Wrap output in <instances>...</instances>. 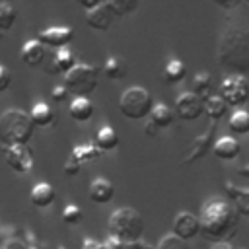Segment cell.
I'll list each match as a JSON object with an SVG mask.
<instances>
[{"mask_svg": "<svg viewBox=\"0 0 249 249\" xmlns=\"http://www.w3.org/2000/svg\"><path fill=\"white\" fill-rule=\"evenodd\" d=\"M198 222H200V235L212 243H218V241H230L235 235L239 218L230 202L222 198H212L202 206Z\"/></svg>", "mask_w": 249, "mask_h": 249, "instance_id": "6da1fadb", "label": "cell"}, {"mask_svg": "<svg viewBox=\"0 0 249 249\" xmlns=\"http://www.w3.org/2000/svg\"><path fill=\"white\" fill-rule=\"evenodd\" d=\"M218 60L231 70L249 68V29L230 27L220 39Z\"/></svg>", "mask_w": 249, "mask_h": 249, "instance_id": "7a4b0ae2", "label": "cell"}, {"mask_svg": "<svg viewBox=\"0 0 249 249\" xmlns=\"http://www.w3.org/2000/svg\"><path fill=\"white\" fill-rule=\"evenodd\" d=\"M35 132L29 113L21 109H8L0 115V144L2 146H27Z\"/></svg>", "mask_w": 249, "mask_h": 249, "instance_id": "3957f363", "label": "cell"}, {"mask_svg": "<svg viewBox=\"0 0 249 249\" xmlns=\"http://www.w3.org/2000/svg\"><path fill=\"white\" fill-rule=\"evenodd\" d=\"M107 231L111 239H117L121 243H136L144 233V220L138 210L123 206L111 214L107 222Z\"/></svg>", "mask_w": 249, "mask_h": 249, "instance_id": "277c9868", "label": "cell"}, {"mask_svg": "<svg viewBox=\"0 0 249 249\" xmlns=\"http://www.w3.org/2000/svg\"><path fill=\"white\" fill-rule=\"evenodd\" d=\"M138 2H123V0H101L91 12H86V23L95 31H107L115 19L134 12Z\"/></svg>", "mask_w": 249, "mask_h": 249, "instance_id": "5b68a950", "label": "cell"}, {"mask_svg": "<svg viewBox=\"0 0 249 249\" xmlns=\"http://www.w3.org/2000/svg\"><path fill=\"white\" fill-rule=\"evenodd\" d=\"M154 103H156L154 95L146 88L132 86L123 91V95L119 99V111L130 121H142L150 115Z\"/></svg>", "mask_w": 249, "mask_h": 249, "instance_id": "8992f818", "label": "cell"}, {"mask_svg": "<svg viewBox=\"0 0 249 249\" xmlns=\"http://www.w3.org/2000/svg\"><path fill=\"white\" fill-rule=\"evenodd\" d=\"M99 72L101 70L93 64L76 62V66L64 74V88L78 91L80 97H84V93H89L95 89L97 80H99Z\"/></svg>", "mask_w": 249, "mask_h": 249, "instance_id": "52a82bcc", "label": "cell"}, {"mask_svg": "<svg viewBox=\"0 0 249 249\" xmlns=\"http://www.w3.org/2000/svg\"><path fill=\"white\" fill-rule=\"evenodd\" d=\"M220 97L228 107L241 109L249 101V82L241 74H230L220 84Z\"/></svg>", "mask_w": 249, "mask_h": 249, "instance_id": "ba28073f", "label": "cell"}, {"mask_svg": "<svg viewBox=\"0 0 249 249\" xmlns=\"http://www.w3.org/2000/svg\"><path fill=\"white\" fill-rule=\"evenodd\" d=\"M216 128H218V124L212 123L210 128H206L202 134H198V136L189 144V148L185 150V158H183V163H185V165H191V163L202 160V158L212 150L214 140H216V138H214V136H216Z\"/></svg>", "mask_w": 249, "mask_h": 249, "instance_id": "9c48e42d", "label": "cell"}, {"mask_svg": "<svg viewBox=\"0 0 249 249\" xmlns=\"http://www.w3.org/2000/svg\"><path fill=\"white\" fill-rule=\"evenodd\" d=\"M2 154L6 163L21 175H27L33 171L35 161H33V154L27 146H2Z\"/></svg>", "mask_w": 249, "mask_h": 249, "instance_id": "30bf717a", "label": "cell"}, {"mask_svg": "<svg viewBox=\"0 0 249 249\" xmlns=\"http://www.w3.org/2000/svg\"><path fill=\"white\" fill-rule=\"evenodd\" d=\"M171 233L177 235L183 241H189V239L200 235L198 216H195L193 212H187V210L177 212L175 218H173V224H171Z\"/></svg>", "mask_w": 249, "mask_h": 249, "instance_id": "8fae6325", "label": "cell"}, {"mask_svg": "<svg viewBox=\"0 0 249 249\" xmlns=\"http://www.w3.org/2000/svg\"><path fill=\"white\" fill-rule=\"evenodd\" d=\"M175 113L183 121H195L204 113V101L193 91H183L175 99Z\"/></svg>", "mask_w": 249, "mask_h": 249, "instance_id": "7c38bea8", "label": "cell"}, {"mask_svg": "<svg viewBox=\"0 0 249 249\" xmlns=\"http://www.w3.org/2000/svg\"><path fill=\"white\" fill-rule=\"evenodd\" d=\"M74 39V29L72 27H66V25H53V27H47L41 35H39V41L45 45V47H53V49H64L66 45H70V41Z\"/></svg>", "mask_w": 249, "mask_h": 249, "instance_id": "4fadbf2b", "label": "cell"}, {"mask_svg": "<svg viewBox=\"0 0 249 249\" xmlns=\"http://www.w3.org/2000/svg\"><path fill=\"white\" fill-rule=\"evenodd\" d=\"M212 154H214L218 160L231 161V160H235V158L241 154V144H239V140H237L235 136L224 134V136H220V138L214 140Z\"/></svg>", "mask_w": 249, "mask_h": 249, "instance_id": "5bb4252c", "label": "cell"}, {"mask_svg": "<svg viewBox=\"0 0 249 249\" xmlns=\"http://www.w3.org/2000/svg\"><path fill=\"white\" fill-rule=\"evenodd\" d=\"M88 196L91 202L95 204H107L113 196H115V187L109 179L105 177H95L91 183H89V191H88Z\"/></svg>", "mask_w": 249, "mask_h": 249, "instance_id": "9a60e30c", "label": "cell"}, {"mask_svg": "<svg viewBox=\"0 0 249 249\" xmlns=\"http://www.w3.org/2000/svg\"><path fill=\"white\" fill-rule=\"evenodd\" d=\"M47 56V47L39 39H29L21 45V60L27 66H41Z\"/></svg>", "mask_w": 249, "mask_h": 249, "instance_id": "2e32d148", "label": "cell"}, {"mask_svg": "<svg viewBox=\"0 0 249 249\" xmlns=\"http://www.w3.org/2000/svg\"><path fill=\"white\" fill-rule=\"evenodd\" d=\"M224 187H226V193H228L230 200L235 206V212L249 218V187H239L231 181H226Z\"/></svg>", "mask_w": 249, "mask_h": 249, "instance_id": "e0dca14e", "label": "cell"}, {"mask_svg": "<svg viewBox=\"0 0 249 249\" xmlns=\"http://www.w3.org/2000/svg\"><path fill=\"white\" fill-rule=\"evenodd\" d=\"M54 196H56V191H54V187H53L51 183H47V181L35 183L33 189H31V193H29V198H31L33 206H37V208H47V206H51V204L54 202Z\"/></svg>", "mask_w": 249, "mask_h": 249, "instance_id": "ac0fdd59", "label": "cell"}, {"mask_svg": "<svg viewBox=\"0 0 249 249\" xmlns=\"http://www.w3.org/2000/svg\"><path fill=\"white\" fill-rule=\"evenodd\" d=\"M93 111H95V107H93L91 99H88L86 95H84V97H80V95L74 97V99L70 101V109H68L70 117H72L74 121H78V123L89 121V119L93 117Z\"/></svg>", "mask_w": 249, "mask_h": 249, "instance_id": "d6986e66", "label": "cell"}, {"mask_svg": "<svg viewBox=\"0 0 249 249\" xmlns=\"http://www.w3.org/2000/svg\"><path fill=\"white\" fill-rule=\"evenodd\" d=\"M29 117H31L33 124H35V126H41V128L51 126V124L56 121V113H54V109H53L49 103H43V101H39V103H35V105L31 107Z\"/></svg>", "mask_w": 249, "mask_h": 249, "instance_id": "ffe728a7", "label": "cell"}, {"mask_svg": "<svg viewBox=\"0 0 249 249\" xmlns=\"http://www.w3.org/2000/svg\"><path fill=\"white\" fill-rule=\"evenodd\" d=\"M148 119H150V124H152L156 130L167 128V126L173 123V111H171L165 103H154V107H152Z\"/></svg>", "mask_w": 249, "mask_h": 249, "instance_id": "44dd1931", "label": "cell"}, {"mask_svg": "<svg viewBox=\"0 0 249 249\" xmlns=\"http://www.w3.org/2000/svg\"><path fill=\"white\" fill-rule=\"evenodd\" d=\"M93 144L97 146V150H99L101 154H103V152H111V150H115V148L119 146V134L115 132L113 126L105 124V126H101V128L97 130Z\"/></svg>", "mask_w": 249, "mask_h": 249, "instance_id": "7402d4cb", "label": "cell"}, {"mask_svg": "<svg viewBox=\"0 0 249 249\" xmlns=\"http://www.w3.org/2000/svg\"><path fill=\"white\" fill-rule=\"evenodd\" d=\"M76 66V54L68 49V47H64V49H58L56 53H54V56H53V70L54 72H60L62 76L70 70V68H74Z\"/></svg>", "mask_w": 249, "mask_h": 249, "instance_id": "603a6c76", "label": "cell"}, {"mask_svg": "<svg viewBox=\"0 0 249 249\" xmlns=\"http://www.w3.org/2000/svg\"><path fill=\"white\" fill-rule=\"evenodd\" d=\"M99 156H101V152L97 150L95 144H78V146H74L72 152H70V158H74L80 165L91 163V161H95Z\"/></svg>", "mask_w": 249, "mask_h": 249, "instance_id": "cb8c5ba5", "label": "cell"}, {"mask_svg": "<svg viewBox=\"0 0 249 249\" xmlns=\"http://www.w3.org/2000/svg\"><path fill=\"white\" fill-rule=\"evenodd\" d=\"M185 76H187V68H185L183 60H179V58H171L163 66V80L167 84H179L185 80Z\"/></svg>", "mask_w": 249, "mask_h": 249, "instance_id": "d4e9b609", "label": "cell"}, {"mask_svg": "<svg viewBox=\"0 0 249 249\" xmlns=\"http://www.w3.org/2000/svg\"><path fill=\"white\" fill-rule=\"evenodd\" d=\"M226 111H228V105L220 95H210L204 99V113L212 123H218L226 115Z\"/></svg>", "mask_w": 249, "mask_h": 249, "instance_id": "484cf974", "label": "cell"}, {"mask_svg": "<svg viewBox=\"0 0 249 249\" xmlns=\"http://www.w3.org/2000/svg\"><path fill=\"white\" fill-rule=\"evenodd\" d=\"M103 74L109 80H123L126 76V62L121 56H109L103 66Z\"/></svg>", "mask_w": 249, "mask_h": 249, "instance_id": "4316f807", "label": "cell"}, {"mask_svg": "<svg viewBox=\"0 0 249 249\" xmlns=\"http://www.w3.org/2000/svg\"><path fill=\"white\" fill-rule=\"evenodd\" d=\"M228 126H230L231 134H237V136L249 134V111H245V109L233 111V115L228 121Z\"/></svg>", "mask_w": 249, "mask_h": 249, "instance_id": "83f0119b", "label": "cell"}, {"mask_svg": "<svg viewBox=\"0 0 249 249\" xmlns=\"http://www.w3.org/2000/svg\"><path fill=\"white\" fill-rule=\"evenodd\" d=\"M210 89H212V76L208 72L195 74V78H193V93L204 101L206 97H210Z\"/></svg>", "mask_w": 249, "mask_h": 249, "instance_id": "f1b7e54d", "label": "cell"}, {"mask_svg": "<svg viewBox=\"0 0 249 249\" xmlns=\"http://www.w3.org/2000/svg\"><path fill=\"white\" fill-rule=\"evenodd\" d=\"M18 19V12L12 4L0 2V31H10Z\"/></svg>", "mask_w": 249, "mask_h": 249, "instance_id": "f546056e", "label": "cell"}, {"mask_svg": "<svg viewBox=\"0 0 249 249\" xmlns=\"http://www.w3.org/2000/svg\"><path fill=\"white\" fill-rule=\"evenodd\" d=\"M154 249H189V243L183 241V239H179V237L173 235V233H167V235H163V237L158 241V245H156Z\"/></svg>", "mask_w": 249, "mask_h": 249, "instance_id": "4dcf8cb0", "label": "cell"}, {"mask_svg": "<svg viewBox=\"0 0 249 249\" xmlns=\"http://www.w3.org/2000/svg\"><path fill=\"white\" fill-rule=\"evenodd\" d=\"M82 216H84V212H82V208L78 206V204H66L64 206V210H62V222L64 224H78L80 220H82Z\"/></svg>", "mask_w": 249, "mask_h": 249, "instance_id": "1f68e13d", "label": "cell"}, {"mask_svg": "<svg viewBox=\"0 0 249 249\" xmlns=\"http://www.w3.org/2000/svg\"><path fill=\"white\" fill-rule=\"evenodd\" d=\"M10 84H12V74H10V70L0 64V93L6 91V89L10 88Z\"/></svg>", "mask_w": 249, "mask_h": 249, "instance_id": "d6a6232c", "label": "cell"}, {"mask_svg": "<svg viewBox=\"0 0 249 249\" xmlns=\"http://www.w3.org/2000/svg\"><path fill=\"white\" fill-rule=\"evenodd\" d=\"M62 169H64V173H66V175H78V171L82 169V165H80L74 158H70V156H68V160L64 161V167H62Z\"/></svg>", "mask_w": 249, "mask_h": 249, "instance_id": "836d02e7", "label": "cell"}, {"mask_svg": "<svg viewBox=\"0 0 249 249\" xmlns=\"http://www.w3.org/2000/svg\"><path fill=\"white\" fill-rule=\"evenodd\" d=\"M51 97H53V101L60 103V101H64V99L68 97V89H66L64 86H54V88L51 89Z\"/></svg>", "mask_w": 249, "mask_h": 249, "instance_id": "e575fe53", "label": "cell"}, {"mask_svg": "<svg viewBox=\"0 0 249 249\" xmlns=\"http://www.w3.org/2000/svg\"><path fill=\"white\" fill-rule=\"evenodd\" d=\"M80 249H105V243H101L97 239H91V237H86L82 241V247Z\"/></svg>", "mask_w": 249, "mask_h": 249, "instance_id": "d590c367", "label": "cell"}, {"mask_svg": "<svg viewBox=\"0 0 249 249\" xmlns=\"http://www.w3.org/2000/svg\"><path fill=\"white\" fill-rule=\"evenodd\" d=\"M0 249H29L21 239H8V241H4V245L0 247Z\"/></svg>", "mask_w": 249, "mask_h": 249, "instance_id": "8d00e7d4", "label": "cell"}, {"mask_svg": "<svg viewBox=\"0 0 249 249\" xmlns=\"http://www.w3.org/2000/svg\"><path fill=\"white\" fill-rule=\"evenodd\" d=\"M99 2H101V0H82V2H80V6H82L86 12H91Z\"/></svg>", "mask_w": 249, "mask_h": 249, "instance_id": "74e56055", "label": "cell"}, {"mask_svg": "<svg viewBox=\"0 0 249 249\" xmlns=\"http://www.w3.org/2000/svg\"><path fill=\"white\" fill-rule=\"evenodd\" d=\"M210 249H235L230 241H218V243H212Z\"/></svg>", "mask_w": 249, "mask_h": 249, "instance_id": "f35d334b", "label": "cell"}, {"mask_svg": "<svg viewBox=\"0 0 249 249\" xmlns=\"http://www.w3.org/2000/svg\"><path fill=\"white\" fill-rule=\"evenodd\" d=\"M140 249H154V247H148V245H144V243H142V245H140Z\"/></svg>", "mask_w": 249, "mask_h": 249, "instance_id": "ab89813d", "label": "cell"}, {"mask_svg": "<svg viewBox=\"0 0 249 249\" xmlns=\"http://www.w3.org/2000/svg\"><path fill=\"white\" fill-rule=\"evenodd\" d=\"M29 249H37V247H29Z\"/></svg>", "mask_w": 249, "mask_h": 249, "instance_id": "60d3db41", "label": "cell"}]
</instances>
